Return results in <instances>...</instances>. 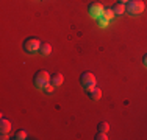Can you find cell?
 <instances>
[{
    "label": "cell",
    "mask_w": 147,
    "mask_h": 140,
    "mask_svg": "<svg viewBox=\"0 0 147 140\" xmlns=\"http://www.w3.org/2000/svg\"><path fill=\"white\" fill-rule=\"evenodd\" d=\"M50 78H52V73H49L47 70H42V69L38 70V72L34 73V76H33L34 87H38V89H44V87L50 83Z\"/></svg>",
    "instance_id": "cell-1"
},
{
    "label": "cell",
    "mask_w": 147,
    "mask_h": 140,
    "mask_svg": "<svg viewBox=\"0 0 147 140\" xmlns=\"http://www.w3.org/2000/svg\"><path fill=\"white\" fill-rule=\"evenodd\" d=\"M39 47H41V41L34 36L25 37V41H24V44H22L24 51L28 53V55H33V53H36V51H39Z\"/></svg>",
    "instance_id": "cell-2"
},
{
    "label": "cell",
    "mask_w": 147,
    "mask_h": 140,
    "mask_svg": "<svg viewBox=\"0 0 147 140\" xmlns=\"http://www.w3.org/2000/svg\"><path fill=\"white\" fill-rule=\"evenodd\" d=\"M102 16H103V17H107L108 20H111L114 16H116V14H114V11H113L111 8H103V11H102Z\"/></svg>",
    "instance_id": "cell-11"
},
{
    "label": "cell",
    "mask_w": 147,
    "mask_h": 140,
    "mask_svg": "<svg viewBox=\"0 0 147 140\" xmlns=\"http://www.w3.org/2000/svg\"><path fill=\"white\" fill-rule=\"evenodd\" d=\"M97 22H99V25L103 28V27L108 25V22H110V20H108L107 17H103V16H99V17H97Z\"/></svg>",
    "instance_id": "cell-14"
},
{
    "label": "cell",
    "mask_w": 147,
    "mask_h": 140,
    "mask_svg": "<svg viewBox=\"0 0 147 140\" xmlns=\"http://www.w3.org/2000/svg\"><path fill=\"white\" fill-rule=\"evenodd\" d=\"M96 140H107V132H102V131H97V134H96V137H94Z\"/></svg>",
    "instance_id": "cell-15"
},
{
    "label": "cell",
    "mask_w": 147,
    "mask_h": 140,
    "mask_svg": "<svg viewBox=\"0 0 147 140\" xmlns=\"http://www.w3.org/2000/svg\"><path fill=\"white\" fill-rule=\"evenodd\" d=\"M39 53L42 56H49L52 53V45L49 42H41V47H39Z\"/></svg>",
    "instance_id": "cell-9"
},
{
    "label": "cell",
    "mask_w": 147,
    "mask_h": 140,
    "mask_svg": "<svg viewBox=\"0 0 147 140\" xmlns=\"http://www.w3.org/2000/svg\"><path fill=\"white\" fill-rule=\"evenodd\" d=\"M0 131H2V134H8V132L11 131V123H9V120H5V118L2 117V120H0Z\"/></svg>",
    "instance_id": "cell-8"
},
{
    "label": "cell",
    "mask_w": 147,
    "mask_h": 140,
    "mask_svg": "<svg viewBox=\"0 0 147 140\" xmlns=\"http://www.w3.org/2000/svg\"><path fill=\"white\" fill-rule=\"evenodd\" d=\"M97 129L102 131V132H108L110 131V123H108V121H100L99 126H97Z\"/></svg>",
    "instance_id": "cell-12"
},
{
    "label": "cell",
    "mask_w": 147,
    "mask_h": 140,
    "mask_svg": "<svg viewBox=\"0 0 147 140\" xmlns=\"http://www.w3.org/2000/svg\"><path fill=\"white\" fill-rule=\"evenodd\" d=\"M88 98L92 101H99L100 98H102V90L99 89V87H92V89L88 90Z\"/></svg>",
    "instance_id": "cell-6"
},
{
    "label": "cell",
    "mask_w": 147,
    "mask_h": 140,
    "mask_svg": "<svg viewBox=\"0 0 147 140\" xmlns=\"http://www.w3.org/2000/svg\"><path fill=\"white\" fill-rule=\"evenodd\" d=\"M50 83L53 84L55 87H59L63 83H64V76L61 75V73H52V78H50Z\"/></svg>",
    "instance_id": "cell-7"
},
{
    "label": "cell",
    "mask_w": 147,
    "mask_h": 140,
    "mask_svg": "<svg viewBox=\"0 0 147 140\" xmlns=\"http://www.w3.org/2000/svg\"><path fill=\"white\" fill-rule=\"evenodd\" d=\"M142 64H144L146 67H147V53H146L144 56H142Z\"/></svg>",
    "instance_id": "cell-17"
},
{
    "label": "cell",
    "mask_w": 147,
    "mask_h": 140,
    "mask_svg": "<svg viewBox=\"0 0 147 140\" xmlns=\"http://www.w3.org/2000/svg\"><path fill=\"white\" fill-rule=\"evenodd\" d=\"M111 9L114 11V14H116V16H122V14L125 13V5H124V3L116 2L113 6H111Z\"/></svg>",
    "instance_id": "cell-10"
},
{
    "label": "cell",
    "mask_w": 147,
    "mask_h": 140,
    "mask_svg": "<svg viewBox=\"0 0 147 140\" xmlns=\"http://www.w3.org/2000/svg\"><path fill=\"white\" fill-rule=\"evenodd\" d=\"M14 139H16V140H24V139H27V131H24V129H19V131L16 132Z\"/></svg>",
    "instance_id": "cell-13"
},
{
    "label": "cell",
    "mask_w": 147,
    "mask_h": 140,
    "mask_svg": "<svg viewBox=\"0 0 147 140\" xmlns=\"http://www.w3.org/2000/svg\"><path fill=\"white\" fill-rule=\"evenodd\" d=\"M53 89H55V86H53L52 83H49L47 86L44 87V92H45V93H52V92H53Z\"/></svg>",
    "instance_id": "cell-16"
},
{
    "label": "cell",
    "mask_w": 147,
    "mask_h": 140,
    "mask_svg": "<svg viewBox=\"0 0 147 140\" xmlns=\"http://www.w3.org/2000/svg\"><path fill=\"white\" fill-rule=\"evenodd\" d=\"M144 8H146V5L142 0H130L125 5V13L130 14V16H138V14H141L144 11Z\"/></svg>",
    "instance_id": "cell-3"
},
{
    "label": "cell",
    "mask_w": 147,
    "mask_h": 140,
    "mask_svg": "<svg viewBox=\"0 0 147 140\" xmlns=\"http://www.w3.org/2000/svg\"><path fill=\"white\" fill-rule=\"evenodd\" d=\"M102 11H103V5L100 2H91L88 5V13H89L91 17H94V19L102 16Z\"/></svg>",
    "instance_id": "cell-5"
},
{
    "label": "cell",
    "mask_w": 147,
    "mask_h": 140,
    "mask_svg": "<svg viewBox=\"0 0 147 140\" xmlns=\"http://www.w3.org/2000/svg\"><path fill=\"white\" fill-rule=\"evenodd\" d=\"M80 84H82V87H85L86 90L96 87L97 86L96 75H94V73H91V72H83L82 75H80Z\"/></svg>",
    "instance_id": "cell-4"
},
{
    "label": "cell",
    "mask_w": 147,
    "mask_h": 140,
    "mask_svg": "<svg viewBox=\"0 0 147 140\" xmlns=\"http://www.w3.org/2000/svg\"><path fill=\"white\" fill-rule=\"evenodd\" d=\"M119 3H127V2H130V0H117Z\"/></svg>",
    "instance_id": "cell-18"
}]
</instances>
